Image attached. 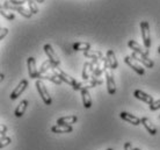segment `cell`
I'll use <instances>...</instances> for the list:
<instances>
[{"label":"cell","mask_w":160,"mask_h":150,"mask_svg":"<svg viewBox=\"0 0 160 150\" xmlns=\"http://www.w3.org/2000/svg\"><path fill=\"white\" fill-rule=\"evenodd\" d=\"M52 71H53V73H55L56 76H58V77L62 79V81H65L66 84H68L70 86H72V89L74 90V91H78V90L82 89V84H81V83L77 81L74 78L71 77L70 75H68L65 71L60 70L58 66H55V68L52 69Z\"/></svg>","instance_id":"6da1fadb"},{"label":"cell","mask_w":160,"mask_h":150,"mask_svg":"<svg viewBox=\"0 0 160 150\" xmlns=\"http://www.w3.org/2000/svg\"><path fill=\"white\" fill-rule=\"evenodd\" d=\"M2 8H5V9H11V11H15V12H18L19 14H21L23 18H27V19H30L32 15V13L30 12V9H27V8H24L23 6H18V5L12 4L9 0L4 1Z\"/></svg>","instance_id":"7a4b0ae2"},{"label":"cell","mask_w":160,"mask_h":150,"mask_svg":"<svg viewBox=\"0 0 160 150\" xmlns=\"http://www.w3.org/2000/svg\"><path fill=\"white\" fill-rule=\"evenodd\" d=\"M35 86H36L37 92H38V94L41 96V98H42V100H43L44 104L48 106L51 105L52 99H51V97H50V94H49V91H48V89H47L45 84H44L41 79H37L36 83H35Z\"/></svg>","instance_id":"3957f363"},{"label":"cell","mask_w":160,"mask_h":150,"mask_svg":"<svg viewBox=\"0 0 160 150\" xmlns=\"http://www.w3.org/2000/svg\"><path fill=\"white\" fill-rule=\"evenodd\" d=\"M140 33H142L144 48L150 50V47H151V33H150V24H148V21H142L140 22Z\"/></svg>","instance_id":"277c9868"},{"label":"cell","mask_w":160,"mask_h":150,"mask_svg":"<svg viewBox=\"0 0 160 150\" xmlns=\"http://www.w3.org/2000/svg\"><path fill=\"white\" fill-rule=\"evenodd\" d=\"M106 83H107V90H108V93L110 96H114L116 93V83H115V79H114V75L112 72V69L108 68L106 69Z\"/></svg>","instance_id":"5b68a950"},{"label":"cell","mask_w":160,"mask_h":150,"mask_svg":"<svg viewBox=\"0 0 160 150\" xmlns=\"http://www.w3.org/2000/svg\"><path fill=\"white\" fill-rule=\"evenodd\" d=\"M43 49H44L45 55L48 56V59L53 64V66H58V65L60 64V59H59V57L57 56V54L55 53V50H53V48L51 47V44H49V43L44 44Z\"/></svg>","instance_id":"8992f818"},{"label":"cell","mask_w":160,"mask_h":150,"mask_svg":"<svg viewBox=\"0 0 160 150\" xmlns=\"http://www.w3.org/2000/svg\"><path fill=\"white\" fill-rule=\"evenodd\" d=\"M124 62L127 63V64L131 68L133 71L136 73H138L139 76H143L145 73V70H144V68L142 66V65L138 63V61H136L135 58H132L131 56H125L124 57Z\"/></svg>","instance_id":"52a82bcc"},{"label":"cell","mask_w":160,"mask_h":150,"mask_svg":"<svg viewBox=\"0 0 160 150\" xmlns=\"http://www.w3.org/2000/svg\"><path fill=\"white\" fill-rule=\"evenodd\" d=\"M27 66H28L29 77L32 79H38L40 77V71L36 69V61L34 57H29L27 59Z\"/></svg>","instance_id":"ba28073f"},{"label":"cell","mask_w":160,"mask_h":150,"mask_svg":"<svg viewBox=\"0 0 160 150\" xmlns=\"http://www.w3.org/2000/svg\"><path fill=\"white\" fill-rule=\"evenodd\" d=\"M27 86H28V80H27V79H22V80L19 83V85L13 90V92L11 93V96H9L11 100H15V99H18V98L20 97L21 94L24 92V90L27 89Z\"/></svg>","instance_id":"9c48e42d"},{"label":"cell","mask_w":160,"mask_h":150,"mask_svg":"<svg viewBox=\"0 0 160 150\" xmlns=\"http://www.w3.org/2000/svg\"><path fill=\"white\" fill-rule=\"evenodd\" d=\"M131 57H132V58H135L136 61H138L139 63H142V64L144 65L145 68L152 69L153 66H154V63H153V61H151V59L148 58V56H145V55H140V54H137V53H135V51H132Z\"/></svg>","instance_id":"30bf717a"},{"label":"cell","mask_w":160,"mask_h":150,"mask_svg":"<svg viewBox=\"0 0 160 150\" xmlns=\"http://www.w3.org/2000/svg\"><path fill=\"white\" fill-rule=\"evenodd\" d=\"M133 96H135L136 99H138V100H140V101L145 102V104H148V106H151L153 102H154L152 96L145 93L144 91H142V90H136V91L133 92Z\"/></svg>","instance_id":"8fae6325"},{"label":"cell","mask_w":160,"mask_h":150,"mask_svg":"<svg viewBox=\"0 0 160 150\" xmlns=\"http://www.w3.org/2000/svg\"><path fill=\"white\" fill-rule=\"evenodd\" d=\"M120 118L124 121L129 122V123H131L133 126H139L142 121H140V119L136 115H133V114H130L128 112H121L120 113Z\"/></svg>","instance_id":"7c38bea8"},{"label":"cell","mask_w":160,"mask_h":150,"mask_svg":"<svg viewBox=\"0 0 160 150\" xmlns=\"http://www.w3.org/2000/svg\"><path fill=\"white\" fill-rule=\"evenodd\" d=\"M128 47L130 49H132V51H135V53L140 54V55H145V56H148V51H150V50H148L146 48H143L139 43H137L136 41L130 40L128 42Z\"/></svg>","instance_id":"4fadbf2b"},{"label":"cell","mask_w":160,"mask_h":150,"mask_svg":"<svg viewBox=\"0 0 160 150\" xmlns=\"http://www.w3.org/2000/svg\"><path fill=\"white\" fill-rule=\"evenodd\" d=\"M93 72H94V65H93L92 62H86L84 64V68H82V79L85 81L89 80L93 76Z\"/></svg>","instance_id":"5bb4252c"},{"label":"cell","mask_w":160,"mask_h":150,"mask_svg":"<svg viewBox=\"0 0 160 150\" xmlns=\"http://www.w3.org/2000/svg\"><path fill=\"white\" fill-rule=\"evenodd\" d=\"M51 132L55 134H66V133H71L73 132L72 126H66V125H55L51 127Z\"/></svg>","instance_id":"9a60e30c"},{"label":"cell","mask_w":160,"mask_h":150,"mask_svg":"<svg viewBox=\"0 0 160 150\" xmlns=\"http://www.w3.org/2000/svg\"><path fill=\"white\" fill-rule=\"evenodd\" d=\"M140 121H142V125L145 127V129L148 130V133H150V134L153 135V136L158 133L157 127L153 125V122L151 121L148 118H142V119H140Z\"/></svg>","instance_id":"2e32d148"},{"label":"cell","mask_w":160,"mask_h":150,"mask_svg":"<svg viewBox=\"0 0 160 150\" xmlns=\"http://www.w3.org/2000/svg\"><path fill=\"white\" fill-rule=\"evenodd\" d=\"M81 92V98H82V105H84L85 108H91L92 107V98H91V94H89V91L88 89H82L80 90Z\"/></svg>","instance_id":"e0dca14e"},{"label":"cell","mask_w":160,"mask_h":150,"mask_svg":"<svg viewBox=\"0 0 160 150\" xmlns=\"http://www.w3.org/2000/svg\"><path fill=\"white\" fill-rule=\"evenodd\" d=\"M78 121V116L77 115H68V116H62L57 120L58 125H66V126H72Z\"/></svg>","instance_id":"ac0fdd59"},{"label":"cell","mask_w":160,"mask_h":150,"mask_svg":"<svg viewBox=\"0 0 160 150\" xmlns=\"http://www.w3.org/2000/svg\"><path fill=\"white\" fill-rule=\"evenodd\" d=\"M85 57L86 58H91L92 59V62H98L100 61L101 58H102V53L101 51H99V50H88V51H85L84 53Z\"/></svg>","instance_id":"d6986e66"},{"label":"cell","mask_w":160,"mask_h":150,"mask_svg":"<svg viewBox=\"0 0 160 150\" xmlns=\"http://www.w3.org/2000/svg\"><path fill=\"white\" fill-rule=\"evenodd\" d=\"M107 59H108V63H109V66H110V69L112 70H115L117 69V66H118V63H117V59H116V55L115 53L112 51V49L107 51Z\"/></svg>","instance_id":"ffe728a7"},{"label":"cell","mask_w":160,"mask_h":150,"mask_svg":"<svg viewBox=\"0 0 160 150\" xmlns=\"http://www.w3.org/2000/svg\"><path fill=\"white\" fill-rule=\"evenodd\" d=\"M38 79H48V80L52 81L53 84H56V85H60L63 81L60 79L58 76H56L55 73H44V75H40V77Z\"/></svg>","instance_id":"44dd1931"},{"label":"cell","mask_w":160,"mask_h":150,"mask_svg":"<svg viewBox=\"0 0 160 150\" xmlns=\"http://www.w3.org/2000/svg\"><path fill=\"white\" fill-rule=\"evenodd\" d=\"M28 105H29V102H28V100H26V99L22 100V101H20V104L16 107L15 113H14L16 118H21V116L23 115L26 110H27V107H28Z\"/></svg>","instance_id":"7402d4cb"},{"label":"cell","mask_w":160,"mask_h":150,"mask_svg":"<svg viewBox=\"0 0 160 150\" xmlns=\"http://www.w3.org/2000/svg\"><path fill=\"white\" fill-rule=\"evenodd\" d=\"M72 48L76 51H84L85 53V51L91 50V44L88 42H76Z\"/></svg>","instance_id":"603a6c76"},{"label":"cell","mask_w":160,"mask_h":150,"mask_svg":"<svg viewBox=\"0 0 160 150\" xmlns=\"http://www.w3.org/2000/svg\"><path fill=\"white\" fill-rule=\"evenodd\" d=\"M55 68L53 66V64H52L51 62L49 61H45L42 63V65H41V69H40V75H44V73H48L49 70H52Z\"/></svg>","instance_id":"cb8c5ba5"},{"label":"cell","mask_w":160,"mask_h":150,"mask_svg":"<svg viewBox=\"0 0 160 150\" xmlns=\"http://www.w3.org/2000/svg\"><path fill=\"white\" fill-rule=\"evenodd\" d=\"M27 4H28V7L32 14H37V13L40 12V11H38V7H37V5H36V1H34V0H28Z\"/></svg>","instance_id":"d4e9b609"},{"label":"cell","mask_w":160,"mask_h":150,"mask_svg":"<svg viewBox=\"0 0 160 150\" xmlns=\"http://www.w3.org/2000/svg\"><path fill=\"white\" fill-rule=\"evenodd\" d=\"M0 13H1V15L4 16L5 19H7V20H9V21L15 19V15H14L13 13H11V12H7L5 8H1V9H0Z\"/></svg>","instance_id":"484cf974"},{"label":"cell","mask_w":160,"mask_h":150,"mask_svg":"<svg viewBox=\"0 0 160 150\" xmlns=\"http://www.w3.org/2000/svg\"><path fill=\"white\" fill-rule=\"evenodd\" d=\"M12 142V138L8 137V136H4V137H1V142H0V148L1 149H4L5 147H7L8 144H11Z\"/></svg>","instance_id":"4316f807"},{"label":"cell","mask_w":160,"mask_h":150,"mask_svg":"<svg viewBox=\"0 0 160 150\" xmlns=\"http://www.w3.org/2000/svg\"><path fill=\"white\" fill-rule=\"evenodd\" d=\"M150 110H151V111L160 110V99H159V100H157V101H154L152 105L150 106Z\"/></svg>","instance_id":"83f0119b"},{"label":"cell","mask_w":160,"mask_h":150,"mask_svg":"<svg viewBox=\"0 0 160 150\" xmlns=\"http://www.w3.org/2000/svg\"><path fill=\"white\" fill-rule=\"evenodd\" d=\"M7 34H8V29L6 27H2L1 30H0V40H4L5 37L7 36Z\"/></svg>","instance_id":"f1b7e54d"},{"label":"cell","mask_w":160,"mask_h":150,"mask_svg":"<svg viewBox=\"0 0 160 150\" xmlns=\"http://www.w3.org/2000/svg\"><path fill=\"white\" fill-rule=\"evenodd\" d=\"M12 4L14 5H18V6H22L23 4H27V1L28 0H9Z\"/></svg>","instance_id":"f546056e"},{"label":"cell","mask_w":160,"mask_h":150,"mask_svg":"<svg viewBox=\"0 0 160 150\" xmlns=\"http://www.w3.org/2000/svg\"><path fill=\"white\" fill-rule=\"evenodd\" d=\"M0 132H1V137L6 136V133H7V127H6V125L1 123V128H0Z\"/></svg>","instance_id":"4dcf8cb0"},{"label":"cell","mask_w":160,"mask_h":150,"mask_svg":"<svg viewBox=\"0 0 160 150\" xmlns=\"http://www.w3.org/2000/svg\"><path fill=\"white\" fill-rule=\"evenodd\" d=\"M124 150H133L131 142H125L124 143Z\"/></svg>","instance_id":"1f68e13d"},{"label":"cell","mask_w":160,"mask_h":150,"mask_svg":"<svg viewBox=\"0 0 160 150\" xmlns=\"http://www.w3.org/2000/svg\"><path fill=\"white\" fill-rule=\"evenodd\" d=\"M34 1H36V3H40V4H42V3H44L45 0H34Z\"/></svg>","instance_id":"d6a6232c"},{"label":"cell","mask_w":160,"mask_h":150,"mask_svg":"<svg viewBox=\"0 0 160 150\" xmlns=\"http://www.w3.org/2000/svg\"><path fill=\"white\" fill-rule=\"evenodd\" d=\"M4 78H5V76L2 75V73H1V76H0V79H1V80H4Z\"/></svg>","instance_id":"836d02e7"},{"label":"cell","mask_w":160,"mask_h":150,"mask_svg":"<svg viewBox=\"0 0 160 150\" xmlns=\"http://www.w3.org/2000/svg\"><path fill=\"white\" fill-rule=\"evenodd\" d=\"M158 54L160 55V47H158Z\"/></svg>","instance_id":"e575fe53"},{"label":"cell","mask_w":160,"mask_h":150,"mask_svg":"<svg viewBox=\"0 0 160 150\" xmlns=\"http://www.w3.org/2000/svg\"><path fill=\"white\" fill-rule=\"evenodd\" d=\"M133 150H140L139 148H133Z\"/></svg>","instance_id":"d590c367"},{"label":"cell","mask_w":160,"mask_h":150,"mask_svg":"<svg viewBox=\"0 0 160 150\" xmlns=\"http://www.w3.org/2000/svg\"><path fill=\"white\" fill-rule=\"evenodd\" d=\"M107 150H114V149H112V148H109V149H107Z\"/></svg>","instance_id":"8d00e7d4"},{"label":"cell","mask_w":160,"mask_h":150,"mask_svg":"<svg viewBox=\"0 0 160 150\" xmlns=\"http://www.w3.org/2000/svg\"><path fill=\"white\" fill-rule=\"evenodd\" d=\"M159 119H160V116H159Z\"/></svg>","instance_id":"74e56055"}]
</instances>
